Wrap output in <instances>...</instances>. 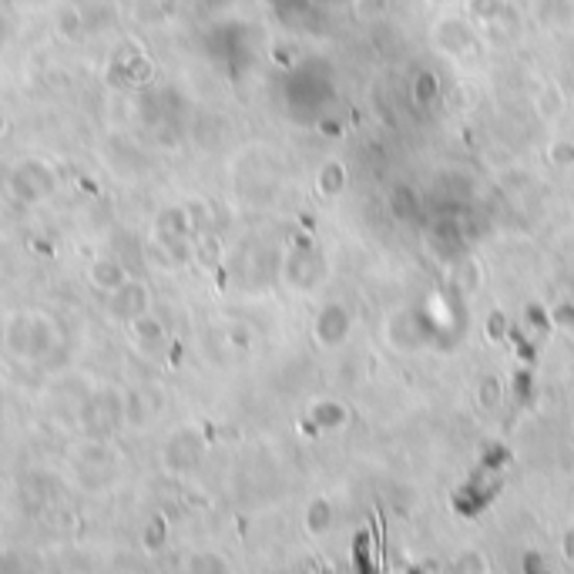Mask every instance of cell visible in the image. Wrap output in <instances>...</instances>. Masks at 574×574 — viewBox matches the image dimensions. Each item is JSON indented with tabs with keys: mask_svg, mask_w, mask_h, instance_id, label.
Instances as JSON below:
<instances>
[{
	"mask_svg": "<svg viewBox=\"0 0 574 574\" xmlns=\"http://www.w3.org/2000/svg\"><path fill=\"white\" fill-rule=\"evenodd\" d=\"M4 346L17 360L41 363L57 350V326L44 312H14L4 326Z\"/></svg>",
	"mask_w": 574,
	"mask_h": 574,
	"instance_id": "obj_1",
	"label": "cell"
},
{
	"mask_svg": "<svg viewBox=\"0 0 574 574\" xmlns=\"http://www.w3.org/2000/svg\"><path fill=\"white\" fill-rule=\"evenodd\" d=\"M57 169L51 162H44V158H24V162H17L14 169H11V179H7V188H11V195L17 202H24V205H37L44 198H51L57 192Z\"/></svg>",
	"mask_w": 574,
	"mask_h": 574,
	"instance_id": "obj_2",
	"label": "cell"
},
{
	"mask_svg": "<svg viewBox=\"0 0 574 574\" xmlns=\"http://www.w3.org/2000/svg\"><path fill=\"white\" fill-rule=\"evenodd\" d=\"M121 423H125V400H118V393H98L81 410V427L87 437L108 440Z\"/></svg>",
	"mask_w": 574,
	"mask_h": 574,
	"instance_id": "obj_3",
	"label": "cell"
},
{
	"mask_svg": "<svg viewBox=\"0 0 574 574\" xmlns=\"http://www.w3.org/2000/svg\"><path fill=\"white\" fill-rule=\"evenodd\" d=\"M148 306H152V295H148V286L141 279H128L125 286L108 293V312H112L114 322H131L135 316L148 312Z\"/></svg>",
	"mask_w": 574,
	"mask_h": 574,
	"instance_id": "obj_4",
	"label": "cell"
},
{
	"mask_svg": "<svg viewBox=\"0 0 574 574\" xmlns=\"http://www.w3.org/2000/svg\"><path fill=\"white\" fill-rule=\"evenodd\" d=\"M87 279H91V286L101 289V293H114L118 286H125V282L131 279V272H128L114 255H98V259L87 266Z\"/></svg>",
	"mask_w": 574,
	"mask_h": 574,
	"instance_id": "obj_5",
	"label": "cell"
},
{
	"mask_svg": "<svg viewBox=\"0 0 574 574\" xmlns=\"http://www.w3.org/2000/svg\"><path fill=\"white\" fill-rule=\"evenodd\" d=\"M128 339L138 350H158L165 343V326H162V320H154L152 312H141L128 322Z\"/></svg>",
	"mask_w": 574,
	"mask_h": 574,
	"instance_id": "obj_6",
	"label": "cell"
},
{
	"mask_svg": "<svg viewBox=\"0 0 574 574\" xmlns=\"http://www.w3.org/2000/svg\"><path fill=\"white\" fill-rule=\"evenodd\" d=\"M198 450H202V444H198V437L192 434V430L175 434L171 437V444L165 447V463H169L171 470H185V467H192V463H195Z\"/></svg>",
	"mask_w": 574,
	"mask_h": 574,
	"instance_id": "obj_7",
	"label": "cell"
},
{
	"mask_svg": "<svg viewBox=\"0 0 574 574\" xmlns=\"http://www.w3.org/2000/svg\"><path fill=\"white\" fill-rule=\"evenodd\" d=\"M71 457L78 467H95V470H104V467H112L114 463V450L98 440V437H87L85 444H78V447L71 450Z\"/></svg>",
	"mask_w": 574,
	"mask_h": 574,
	"instance_id": "obj_8",
	"label": "cell"
},
{
	"mask_svg": "<svg viewBox=\"0 0 574 574\" xmlns=\"http://www.w3.org/2000/svg\"><path fill=\"white\" fill-rule=\"evenodd\" d=\"M114 74L121 78V81H128V85H148L152 81V61L141 54V51H131L128 57H121L118 64H114Z\"/></svg>",
	"mask_w": 574,
	"mask_h": 574,
	"instance_id": "obj_9",
	"label": "cell"
},
{
	"mask_svg": "<svg viewBox=\"0 0 574 574\" xmlns=\"http://www.w3.org/2000/svg\"><path fill=\"white\" fill-rule=\"evenodd\" d=\"M188 236V209H162L154 219V242Z\"/></svg>",
	"mask_w": 574,
	"mask_h": 574,
	"instance_id": "obj_10",
	"label": "cell"
},
{
	"mask_svg": "<svg viewBox=\"0 0 574 574\" xmlns=\"http://www.w3.org/2000/svg\"><path fill=\"white\" fill-rule=\"evenodd\" d=\"M165 534H169L165 518H152L148 520V528H145V534H141V547H145L148 554H158V551L165 547Z\"/></svg>",
	"mask_w": 574,
	"mask_h": 574,
	"instance_id": "obj_11",
	"label": "cell"
},
{
	"mask_svg": "<svg viewBox=\"0 0 574 574\" xmlns=\"http://www.w3.org/2000/svg\"><path fill=\"white\" fill-rule=\"evenodd\" d=\"M57 30H61V37L78 41V37H81V17H78V11H64V14H61V24H57Z\"/></svg>",
	"mask_w": 574,
	"mask_h": 574,
	"instance_id": "obj_12",
	"label": "cell"
},
{
	"mask_svg": "<svg viewBox=\"0 0 574 574\" xmlns=\"http://www.w3.org/2000/svg\"><path fill=\"white\" fill-rule=\"evenodd\" d=\"M7 131H11V121H7V114L0 112V138H7Z\"/></svg>",
	"mask_w": 574,
	"mask_h": 574,
	"instance_id": "obj_13",
	"label": "cell"
}]
</instances>
